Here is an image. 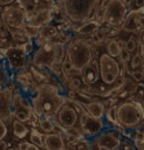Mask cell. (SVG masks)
I'll use <instances>...</instances> for the list:
<instances>
[{
    "instance_id": "2e32d148",
    "label": "cell",
    "mask_w": 144,
    "mask_h": 150,
    "mask_svg": "<svg viewBox=\"0 0 144 150\" xmlns=\"http://www.w3.org/2000/svg\"><path fill=\"white\" fill-rule=\"evenodd\" d=\"M66 143L61 134L49 132L43 135V148L46 150H64Z\"/></svg>"
},
{
    "instance_id": "7402d4cb",
    "label": "cell",
    "mask_w": 144,
    "mask_h": 150,
    "mask_svg": "<svg viewBox=\"0 0 144 150\" xmlns=\"http://www.w3.org/2000/svg\"><path fill=\"white\" fill-rule=\"evenodd\" d=\"M37 122H39V128H40L43 132H46V134L54 132L55 125H54L53 121H52L49 117H39Z\"/></svg>"
},
{
    "instance_id": "3957f363",
    "label": "cell",
    "mask_w": 144,
    "mask_h": 150,
    "mask_svg": "<svg viewBox=\"0 0 144 150\" xmlns=\"http://www.w3.org/2000/svg\"><path fill=\"white\" fill-rule=\"evenodd\" d=\"M116 120L125 129H135L144 124V108L137 101H124L116 107Z\"/></svg>"
},
{
    "instance_id": "d6986e66",
    "label": "cell",
    "mask_w": 144,
    "mask_h": 150,
    "mask_svg": "<svg viewBox=\"0 0 144 150\" xmlns=\"http://www.w3.org/2000/svg\"><path fill=\"white\" fill-rule=\"evenodd\" d=\"M12 132L15 138L23 139L29 134V130L23 122H20L16 118H13L12 120Z\"/></svg>"
},
{
    "instance_id": "6da1fadb",
    "label": "cell",
    "mask_w": 144,
    "mask_h": 150,
    "mask_svg": "<svg viewBox=\"0 0 144 150\" xmlns=\"http://www.w3.org/2000/svg\"><path fill=\"white\" fill-rule=\"evenodd\" d=\"M64 102L66 97L59 87L52 83L40 84L30 100L32 110L39 117H54Z\"/></svg>"
},
{
    "instance_id": "603a6c76",
    "label": "cell",
    "mask_w": 144,
    "mask_h": 150,
    "mask_svg": "<svg viewBox=\"0 0 144 150\" xmlns=\"http://www.w3.org/2000/svg\"><path fill=\"white\" fill-rule=\"evenodd\" d=\"M57 34V30L55 27L53 26H43L40 28V32H39V38H42L43 40H47L49 38H53Z\"/></svg>"
},
{
    "instance_id": "ac0fdd59",
    "label": "cell",
    "mask_w": 144,
    "mask_h": 150,
    "mask_svg": "<svg viewBox=\"0 0 144 150\" xmlns=\"http://www.w3.org/2000/svg\"><path fill=\"white\" fill-rule=\"evenodd\" d=\"M101 28V22L97 20H88L81 25H78V27L75 29L80 35H90L96 33L98 29Z\"/></svg>"
},
{
    "instance_id": "d4e9b609",
    "label": "cell",
    "mask_w": 144,
    "mask_h": 150,
    "mask_svg": "<svg viewBox=\"0 0 144 150\" xmlns=\"http://www.w3.org/2000/svg\"><path fill=\"white\" fill-rule=\"evenodd\" d=\"M22 30H23V33L26 34V36L29 39V40H32V39H35V38H37L39 36V32H40V28H37V27H34V26H30V25H25L23 27H22Z\"/></svg>"
},
{
    "instance_id": "484cf974",
    "label": "cell",
    "mask_w": 144,
    "mask_h": 150,
    "mask_svg": "<svg viewBox=\"0 0 144 150\" xmlns=\"http://www.w3.org/2000/svg\"><path fill=\"white\" fill-rule=\"evenodd\" d=\"M142 63H143V57H142L140 53H135V55L130 57V67H131L132 70L139 69Z\"/></svg>"
},
{
    "instance_id": "8fae6325",
    "label": "cell",
    "mask_w": 144,
    "mask_h": 150,
    "mask_svg": "<svg viewBox=\"0 0 144 150\" xmlns=\"http://www.w3.org/2000/svg\"><path fill=\"white\" fill-rule=\"evenodd\" d=\"M121 27L123 30L129 33L143 32L144 30V7L128 12Z\"/></svg>"
},
{
    "instance_id": "52a82bcc",
    "label": "cell",
    "mask_w": 144,
    "mask_h": 150,
    "mask_svg": "<svg viewBox=\"0 0 144 150\" xmlns=\"http://www.w3.org/2000/svg\"><path fill=\"white\" fill-rule=\"evenodd\" d=\"M80 114H81L80 107H77L73 102L66 101L62 104V107L57 110V112L55 114L54 117L56 118V122L59 123V125H61L64 130L69 131V130L76 129V127L78 124Z\"/></svg>"
},
{
    "instance_id": "d6a6232c",
    "label": "cell",
    "mask_w": 144,
    "mask_h": 150,
    "mask_svg": "<svg viewBox=\"0 0 144 150\" xmlns=\"http://www.w3.org/2000/svg\"><path fill=\"white\" fill-rule=\"evenodd\" d=\"M8 134V129H7V125H6V122L0 120V141L5 139V137L7 136Z\"/></svg>"
},
{
    "instance_id": "8992f818",
    "label": "cell",
    "mask_w": 144,
    "mask_h": 150,
    "mask_svg": "<svg viewBox=\"0 0 144 150\" xmlns=\"http://www.w3.org/2000/svg\"><path fill=\"white\" fill-rule=\"evenodd\" d=\"M128 12L129 6L125 0H104L101 7L102 21L111 27H121Z\"/></svg>"
},
{
    "instance_id": "4fadbf2b",
    "label": "cell",
    "mask_w": 144,
    "mask_h": 150,
    "mask_svg": "<svg viewBox=\"0 0 144 150\" xmlns=\"http://www.w3.org/2000/svg\"><path fill=\"white\" fill-rule=\"evenodd\" d=\"M102 120H96L91 117L87 111H81L78 118V127L80 129L89 137H95L102 129H103Z\"/></svg>"
},
{
    "instance_id": "277c9868",
    "label": "cell",
    "mask_w": 144,
    "mask_h": 150,
    "mask_svg": "<svg viewBox=\"0 0 144 150\" xmlns=\"http://www.w3.org/2000/svg\"><path fill=\"white\" fill-rule=\"evenodd\" d=\"M97 0H63V12L73 23H83L90 20L95 12Z\"/></svg>"
},
{
    "instance_id": "f546056e",
    "label": "cell",
    "mask_w": 144,
    "mask_h": 150,
    "mask_svg": "<svg viewBox=\"0 0 144 150\" xmlns=\"http://www.w3.org/2000/svg\"><path fill=\"white\" fill-rule=\"evenodd\" d=\"M105 116H107V118H108L110 122L117 123V120H116V105L109 108V109L105 111Z\"/></svg>"
},
{
    "instance_id": "4316f807",
    "label": "cell",
    "mask_w": 144,
    "mask_h": 150,
    "mask_svg": "<svg viewBox=\"0 0 144 150\" xmlns=\"http://www.w3.org/2000/svg\"><path fill=\"white\" fill-rule=\"evenodd\" d=\"M137 47H138L137 41L133 38H129L124 43V49L128 50L129 53H136L137 52Z\"/></svg>"
},
{
    "instance_id": "ba28073f",
    "label": "cell",
    "mask_w": 144,
    "mask_h": 150,
    "mask_svg": "<svg viewBox=\"0 0 144 150\" xmlns=\"http://www.w3.org/2000/svg\"><path fill=\"white\" fill-rule=\"evenodd\" d=\"M33 63L40 68H54L61 66L56 59L55 45L53 42L41 43L33 53Z\"/></svg>"
},
{
    "instance_id": "30bf717a",
    "label": "cell",
    "mask_w": 144,
    "mask_h": 150,
    "mask_svg": "<svg viewBox=\"0 0 144 150\" xmlns=\"http://www.w3.org/2000/svg\"><path fill=\"white\" fill-rule=\"evenodd\" d=\"M95 145L105 146L110 150H118L121 144V134L116 129H102L94 137Z\"/></svg>"
},
{
    "instance_id": "f35d334b",
    "label": "cell",
    "mask_w": 144,
    "mask_h": 150,
    "mask_svg": "<svg viewBox=\"0 0 144 150\" xmlns=\"http://www.w3.org/2000/svg\"><path fill=\"white\" fill-rule=\"evenodd\" d=\"M27 150H41V148L35 145V144H33V143H30V145H29V148Z\"/></svg>"
},
{
    "instance_id": "836d02e7",
    "label": "cell",
    "mask_w": 144,
    "mask_h": 150,
    "mask_svg": "<svg viewBox=\"0 0 144 150\" xmlns=\"http://www.w3.org/2000/svg\"><path fill=\"white\" fill-rule=\"evenodd\" d=\"M118 57H121V60H122L123 62H126V61H129V60H130V57H131V53H129L128 50H125L124 48H122L121 54H119V56H118Z\"/></svg>"
},
{
    "instance_id": "ffe728a7",
    "label": "cell",
    "mask_w": 144,
    "mask_h": 150,
    "mask_svg": "<svg viewBox=\"0 0 144 150\" xmlns=\"http://www.w3.org/2000/svg\"><path fill=\"white\" fill-rule=\"evenodd\" d=\"M32 111H33V110L22 108V107H20L19 104L14 103L13 116H14V118H16V120L20 121V122H23V123H25V122L30 121V118H32Z\"/></svg>"
},
{
    "instance_id": "e575fe53",
    "label": "cell",
    "mask_w": 144,
    "mask_h": 150,
    "mask_svg": "<svg viewBox=\"0 0 144 150\" xmlns=\"http://www.w3.org/2000/svg\"><path fill=\"white\" fill-rule=\"evenodd\" d=\"M29 145H30V142H28V141H20L18 143V145H16V149L18 150H27L29 148Z\"/></svg>"
},
{
    "instance_id": "5b68a950",
    "label": "cell",
    "mask_w": 144,
    "mask_h": 150,
    "mask_svg": "<svg viewBox=\"0 0 144 150\" xmlns=\"http://www.w3.org/2000/svg\"><path fill=\"white\" fill-rule=\"evenodd\" d=\"M97 66H98V74L100 80L103 84L111 87L115 84V82L123 75V68L118 59L110 56L107 52L98 55Z\"/></svg>"
},
{
    "instance_id": "4dcf8cb0",
    "label": "cell",
    "mask_w": 144,
    "mask_h": 150,
    "mask_svg": "<svg viewBox=\"0 0 144 150\" xmlns=\"http://www.w3.org/2000/svg\"><path fill=\"white\" fill-rule=\"evenodd\" d=\"M131 77L133 81L136 82H140L144 80V70L143 69H136V70H132L131 73Z\"/></svg>"
},
{
    "instance_id": "1f68e13d",
    "label": "cell",
    "mask_w": 144,
    "mask_h": 150,
    "mask_svg": "<svg viewBox=\"0 0 144 150\" xmlns=\"http://www.w3.org/2000/svg\"><path fill=\"white\" fill-rule=\"evenodd\" d=\"M22 50L26 53V55H28V54H30L32 52H34V42L32 41V40H28L27 42H25V43H22Z\"/></svg>"
},
{
    "instance_id": "83f0119b",
    "label": "cell",
    "mask_w": 144,
    "mask_h": 150,
    "mask_svg": "<svg viewBox=\"0 0 144 150\" xmlns=\"http://www.w3.org/2000/svg\"><path fill=\"white\" fill-rule=\"evenodd\" d=\"M119 148H121V150H136L137 149L135 142H132L128 138H124L123 141H121Z\"/></svg>"
},
{
    "instance_id": "7c38bea8",
    "label": "cell",
    "mask_w": 144,
    "mask_h": 150,
    "mask_svg": "<svg viewBox=\"0 0 144 150\" xmlns=\"http://www.w3.org/2000/svg\"><path fill=\"white\" fill-rule=\"evenodd\" d=\"M14 94L9 87L0 88V120L8 121L13 116Z\"/></svg>"
},
{
    "instance_id": "60d3db41",
    "label": "cell",
    "mask_w": 144,
    "mask_h": 150,
    "mask_svg": "<svg viewBox=\"0 0 144 150\" xmlns=\"http://www.w3.org/2000/svg\"><path fill=\"white\" fill-rule=\"evenodd\" d=\"M0 77H1V71H0Z\"/></svg>"
},
{
    "instance_id": "9c48e42d",
    "label": "cell",
    "mask_w": 144,
    "mask_h": 150,
    "mask_svg": "<svg viewBox=\"0 0 144 150\" xmlns=\"http://www.w3.org/2000/svg\"><path fill=\"white\" fill-rule=\"evenodd\" d=\"M1 19L4 23L12 29H21L27 21V13L22 7L19 6H6L2 11Z\"/></svg>"
},
{
    "instance_id": "cb8c5ba5",
    "label": "cell",
    "mask_w": 144,
    "mask_h": 150,
    "mask_svg": "<svg viewBox=\"0 0 144 150\" xmlns=\"http://www.w3.org/2000/svg\"><path fill=\"white\" fill-rule=\"evenodd\" d=\"M29 139H30V143H33L40 148H43V135L39 130L32 129L29 131Z\"/></svg>"
},
{
    "instance_id": "b9f144b4",
    "label": "cell",
    "mask_w": 144,
    "mask_h": 150,
    "mask_svg": "<svg viewBox=\"0 0 144 150\" xmlns=\"http://www.w3.org/2000/svg\"><path fill=\"white\" fill-rule=\"evenodd\" d=\"M83 150H88V149H83Z\"/></svg>"
},
{
    "instance_id": "44dd1931",
    "label": "cell",
    "mask_w": 144,
    "mask_h": 150,
    "mask_svg": "<svg viewBox=\"0 0 144 150\" xmlns=\"http://www.w3.org/2000/svg\"><path fill=\"white\" fill-rule=\"evenodd\" d=\"M105 48H107V53L110 56L118 59V56L121 54V50H122V47H121L119 42L116 39H109L107 41V47Z\"/></svg>"
},
{
    "instance_id": "7a4b0ae2",
    "label": "cell",
    "mask_w": 144,
    "mask_h": 150,
    "mask_svg": "<svg viewBox=\"0 0 144 150\" xmlns=\"http://www.w3.org/2000/svg\"><path fill=\"white\" fill-rule=\"evenodd\" d=\"M64 59L70 63L71 68L80 74V71L95 59L94 46L88 39L73 38L66 43Z\"/></svg>"
},
{
    "instance_id": "d590c367",
    "label": "cell",
    "mask_w": 144,
    "mask_h": 150,
    "mask_svg": "<svg viewBox=\"0 0 144 150\" xmlns=\"http://www.w3.org/2000/svg\"><path fill=\"white\" fill-rule=\"evenodd\" d=\"M132 4H133V7H135L136 9L144 7V0H133ZM135 8H133V9H135Z\"/></svg>"
},
{
    "instance_id": "ab89813d",
    "label": "cell",
    "mask_w": 144,
    "mask_h": 150,
    "mask_svg": "<svg viewBox=\"0 0 144 150\" xmlns=\"http://www.w3.org/2000/svg\"><path fill=\"white\" fill-rule=\"evenodd\" d=\"M96 150H110V149H108V148H105V146H101V145H97Z\"/></svg>"
},
{
    "instance_id": "9a60e30c",
    "label": "cell",
    "mask_w": 144,
    "mask_h": 150,
    "mask_svg": "<svg viewBox=\"0 0 144 150\" xmlns=\"http://www.w3.org/2000/svg\"><path fill=\"white\" fill-rule=\"evenodd\" d=\"M80 77L85 86H91L100 80V74H98V66H97V60L94 59L88 66H85L81 71H80Z\"/></svg>"
},
{
    "instance_id": "74e56055",
    "label": "cell",
    "mask_w": 144,
    "mask_h": 150,
    "mask_svg": "<svg viewBox=\"0 0 144 150\" xmlns=\"http://www.w3.org/2000/svg\"><path fill=\"white\" fill-rule=\"evenodd\" d=\"M137 146V149L138 150H144V142H142V141H136V143H135Z\"/></svg>"
},
{
    "instance_id": "5bb4252c",
    "label": "cell",
    "mask_w": 144,
    "mask_h": 150,
    "mask_svg": "<svg viewBox=\"0 0 144 150\" xmlns=\"http://www.w3.org/2000/svg\"><path fill=\"white\" fill-rule=\"evenodd\" d=\"M52 20V9L50 8H42L37 9L36 12L32 13V15L27 16V25L41 28L46 25H48Z\"/></svg>"
},
{
    "instance_id": "8d00e7d4",
    "label": "cell",
    "mask_w": 144,
    "mask_h": 150,
    "mask_svg": "<svg viewBox=\"0 0 144 150\" xmlns=\"http://www.w3.org/2000/svg\"><path fill=\"white\" fill-rule=\"evenodd\" d=\"M0 150H8V144L4 139L0 141Z\"/></svg>"
},
{
    "instance_id": "f1b7e54d",
    "label": "cell",
    "mask_w": 144,
    "mask_h": 150,
    "mask_svg": "<svg viewBox=\"0 0 144 150\" xmlns=\"http://www.w3.org/2000/svg\"><path fill=\"white\" fill-rule=\"evenodd\" d=\"M69 83H70V87L74 88V89H80L83 84L81 77H78V76H71L69 79Z\"/></svg>"
},
{
    "instance_id": "e0dca14e",
    "label": "cell",
    "mask_w": 144,
    "mask_h": 150,
    "mask_svg": "<svg viewBox=\"0 0 144 150\" xmlns=\"http://www.w3.org/2000/svg\"><path fill=\"white\" fill-rule=\"evenodd\" d=\"M85 111L96 120H103L105 116V105L100 101H91L85 104Z\"/></svg>"
}]
</instances>
